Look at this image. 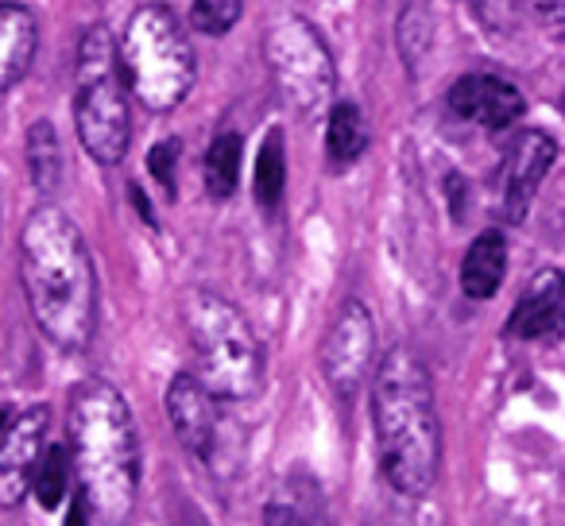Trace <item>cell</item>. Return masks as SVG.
I'll use <instances>...</instances> for the list:
<instances>
[{
  "label": "cell",
  "mask_w": 565,
  "mask_h": 526,
  "mask_svg": "<svg viewBox=\"0 0 565 526\" xmlns=\"http://www.w3.org/2000/svg\"><path fill=\"white\" fill-rule=\"evenodd\" d=\"M20 279L43 337L63 353H82L97 330V271L78 225L43 202L20 233Z\"/></svg>",
  "instance_id": "cell-1"
},
{
  "label": "cell",
  "mask_w": 565,
  "mask_h": 526,
  "mask_svg": "<svg viewBox=\"0 0 565 526\" xmlns=\"http://www.w3.org/2000/svg\"><path fill=\"white\" fill-rule=\"evenodd\" d=\"M372 430L387 487L407 500L430 495L441 469V422L430 368L415 348H392L372 372Z\"/></svg>",
  "instance_id": "cell-2"
},
{
  "label": "cell",
  "mask_w": 565,
  "mask_h": 526,
  "mask_svg": "<svg viewBox=\"0 0 565 526\" xmlns=\"http://www.w3.org/2000/svg\"><path fill=\"white\" fill-rule=\"evenodd\" d=\"M66 449L78 487L105 523H128L140 495V433L109 379H82L66 399Z\"/></svg>",
  "instance_id": "cell-3"
},
{
  "label": "cell",
  "mask_w": 565,
  "mask_h": 526,
  "mask_svg": "<svg viewBox=\"0 0 565 526\" xmlns=\"http://www.w3.org/2000/svg\"><path fill=\"white\" fill-rule=\"evenodd\" d=\"M194 376L225 402H252L264 391V345L248 318L221 294L194 287L182 294Z\"/></svg>",
  "instance_id": "cell-4"
},
{
  "label": "cell",
  "mask_w": 565,
  "mask_h": 526,
  "mask_svg": "<svg viewBox=\"0 0 565 526\" xmlns=\"http://www.w3.org/2000/svg\"><path fill=\"white\" fill-rule=\"evenodd\" d=\"M120 47L105 24H94L78 47V94H74V128L82 148L102 167H117L128 155V97L120 86Z\"/></svg>",
  "instance_id": "cell-5"
},
{
  "label": "cell",
  "mask_w": 565,
  "mask_h": 526,
  "mask_svg": "<svg viewBox=\"0 0 565 526\" xmlns=\"http://www.w3.org/2000/svg\"><path fill=\"white\" fill-rule=\"evenodd\" d=\"M120 66L136 101L151 112H167L194 86V47L167 4H143L132 12L120 40Z\"/></svg>",
  "instance_id": "cell-6"
},
{
  "label": "cell",
  "mask_w": 565,
  "mask_h": 526,
  "mask_svg": "<svg viewBox=\"0 0 565 526\" xmlns=\"http://www.w3.org/2000/svg\"><path fill=\"white\" fill-rule=\"evenodd\" d=\"M264 55L275 74V86L295 112L315 117V112L330 109L333 94H338V66H333L330 47L310 20H279L267 32Z\"/></svg>",
  "instance_id": "cell-7"
},
{
  "label": "cell",
  "mask_w": 565,
  "mask_h": 526,
  "mask_svg": "<svg viewBox=\"0 0 565 526\" xmlns=\"http://www.w3.org/2000/svg\"><path fill=\"white\" fill-rule=\"evenodd\" d=\"M163 402L182 449L210 472L228 476L236 469V461H241V430L228 418V402L221 395H213L194 372H179L167 384Z\"/></svg>",
  "instance_id": "cell-8"
},
{
  "label": "cell",
  "mask_w": 565,
  "mask_h": 526,
  "mask_svg": "<svg viewBox=\"0 0 565 526\" xmlns=\"http://www.w3.org/2000/svg\"><path fill=\"white\" fill-rule=\"evenodd\" d=\"M322 376L326 387L338 395L341 402H353L361 395V387L369 384V376L376 368V322H372V310L364 302L349 299L338 310L330 333L322 341Z\"/></svg>",
  "instance_id": "cell-9"
},
{
  "label": "cell",
  "mask_w": 565,
  "mask_h": 526,
  "mask_svg": "<svg viewBox=\"0 0 565 526\" xmlns=\"http://www.w3.org/2000/svg\"><path fill=\"white\" fill-rule=\"evenodd\" d=\"M557 159V143L550 140L539 128H526L511 140V148L503 151V167H500V210L511 225H523L531 202L539 194L542 179L550 174Z\"/></svg>",
  "instance_id": "cell-10"
},
{
  "label": "cell",
  "mask_w": 565,
  "mask_h": 526,
  "mask_svg": "<svg viewBox=\"0 0 565 526\" xmlns=\"http://www.w3.org/2000/svg\"><path fill=\"white\" fill-rule=\"evenodd\" d=\"M51 410L43 402L17 415V422L0 430V507H20L47 449Z\"/></svg>",
  "instance_id": "cell-11"
},
{
  "label": "cell",
  "mask_w": 565,
  "mask_h": 526,
  "mask_svg": "<svg viewBox=\"0 0 565 526\" xmlns=\"http://www.w3.org/2000/svg\"><path fill=\"white\" fill-rule=\"evenodd\" d=\"M503 333L511 341H531V345L565 337V271H534L531 283L515 299V310H511Z\"/></svg>",
  "instance_id": "cell-12"
},
{
  "label": "cell",
  "mask_w": 565,
  "mask_h": 526,
  "mask_svg": "<svg viewBox=\"0 0 565 526\" xmlns=\"http://www.w3.org/2000/svg\"><path fill=\"white\" fill-rule=\"evenodd\" d=\"M526 101L508 78L495 74H465L449 89V112L472 125L488 128V132H503L523 117Z\"/></svg>",
  "instance_id": "cell-13"
},
{
  "label": "cell",
  "mask_w": 565,
  "mask_h": 526,
  "mask_svg": "<svg viewBox=\"0 0 565 526\" xmlns=\"http://www.w3.org/2000/svg\"><path fill=\"white\" fill-rule=\"evenodd\" d=\"M503 276H508V240L500 228H488L461 259V291L472 302H488L503 287Z\"/></svg>",
  "instance_id": "cell-14"
},
{
  "label": "cell",
  "mask_w": 565,
  "mask_h": 526,
  "mask_svg": "<svg viewBox=\"0 0 565 526\" xmlns=\"http://www.w3.org/2000/svg\"><path fill=\"white\" fill-rule=\"evenodd\" d=\"M40 43L35 17L24 4H0V94L28 74Z\"/></svg>",
  "instance_id": "cell-15"
},
{
  "label": "cell",
  "mask_w": 565,
  "mask_h": 526,
  "mask_svg": "<svg viewBox=\"0 0 565 526\" xmlns=\"http://www.w3.org/2000/svg\"><path fill=\"white\" fill-rule=\"evenodd\" d=\"M326 151H330L333 167H353L356 159L369 151V125L364 112L353 101L330 105V125H326Z\"/></svg>",
  "instance_id": "cell-16"
},
{
  "label": "cell",
  "mask_w": 565,
  "mask_h": 526,
  "mask_svg": "<svg viewBox=\"0 0 565 526\" xmlns=\"http://www.w3.org/2000/svg\"><path fill=\"white\" fill-rule=\"evenodd\" d=\"M28 174H32V186L43 197L55 194L58 182H63V143H58V132L47 120L28 128Z\"/></svg>",
  "instance_id": "cell-17"
},
{
  "label": "cell",
  "mask_w": 565,
  "mask_h": 526,
  "mask_svg": "<svg viewBox=\"0 0 565 526\" xmlns=\"http://www.w3.org/2000/svg\"><path fill=\"white\" fill-rule=\"evenodd\" d=\"M395 47H399V58H403V66H407V74L418 78L434 51V17L426 12V4L415 0V4L403 9L399 24H395Z\"/></svg>",
  "instance_id": "cell-18"
},
{
  "label": "cell",
  "mask_w": 565,
  "mask_h": 526,
  "mask_svg": "<svg viewBox=\"0 0 565 526\" xmlns=\"http://www.w3.org/2000/svg\"><path fill=\"white\" fill-rule=\"evenodd\" d=\"M282 186H287V143H282V132L271 128L259 143L256 155V179H252V194L264 210H275L282 197Z\"/></svg>",
  "instance_id": "cell-19"
},
{
  "label": "cell",
  "mask_w": 565,
  "mask_h": 526,
  "mask_svg": "<svg viewBox=\"0 0 565 526\" xmlns=\"http://www.w3.org/2000/svg\"><path fill=\"white\" fill-rule=\"evenodd\" d=\"M241 159H244V143L236 132H221L213 136V143L205 148V190L213 197H228L241 182Z\"/></svg>",
  "instance_id": "cell-20"
},
{
  "label": "cell",
  "mask_w": 565,
  "mask_h": 526,
  "mask_svg": "<svg viewBox=\"0 0 565 526\" xmlns=\"http://www.w3.org/2000/svg\"><path fill=\"white\" fill-rule=\"evenodd\" d=\"M71 480H74V461L66 446H47L40 457V469H35L32 492L40 500L43 511H58V503H66L71 495Z\"/></svg>",
  "instance_id": "cell-21"
},
{
  "label": "cell",
  "mask_w": 565,
  "mask_h": 526,
  "mask_svg": "<svg viewBox=\"0 0 565 526\" xmlns=\"http://www.w3.org/2000/svg\"><path fill=\"white\" fill-rule=\"evenodd\" d=\"M244 0H194L190 4V28L202 35H225L241 20Z\"/></svg>",
  "instance_id": "cell-22"
},
{
  "label": "cell",
  "mask_w": 565,
  "mask_h": 526,
  "mask_svg": "<svg viewBox=\"0 0 565 526\" xmlns=\"http://www.w3.org/2000/svg\"><path fill=\"white\" fill-rule=\"evenodd\" d=\"M310 523H315L310 507L302 500H295L291 492L275 495L264 507V526H310Z\"/></svg>",
  "instance_id": "cell-23"
},
{
  "label": "cell",
  "mask_w": 565,
  "mask_h": 526,
  "mask_svg": "<svg viewBox=\"0 0 565 526\" xmlns=\"http://www.w3.org/2000/svg\"><path fill=\"white\" fill-rule=\"evenodd\" d=\"M179 140H163L148 151V171L167 194H174V167H179Z\"/></svg>",
  "instance_id": "cell-24"
},
{
  "label": "cell",
  "mask_w": 565,
  "mask_h": 526,
  "mask_svg": "<svg viewBox=\"0 0 565 526\" xmlns=\"http://www.w3.org/2000/svg\"><path fill=\"white\" fill-rule=\"evenodd\" d=\"M515 4H523V0H472L477 17L484 20L492 32H508L511 20H515Z\"/></svg>",
  "instance_id": "cell-25"
},
{
  "label": "cell",
  "mask_w": 565,
  "mask_h": 526,
  "mask_svg": "<svg viewBox=\"0 0 565 526\" xmlns=\"http://www.w3.org/2000/svg\"><path fill=\"white\" fill-rule=\"evenodd\" d=\"M523 9L531 12L539 24L565 28V0H523Z\"/></svg>",
  "instance_id": "cell-26"
},
{
  "label": "cell",
  "mask_w": 565,
  "mask_h": 526,
  "mask_svg": "<svg viewBox=\"0 0 565 526\" xmlns=\"http://www.w3.org/2000/svg\"><path fill=\"white\" fill-rule=\"evenodd\" d=\"M89 507H94V503H89V495L78 487V495L71 500V511H66V526H89Z\"/></svg>",
  "instance_id": "cell-27"
},
{
  "label": "cell",
  "mask_w": 565,
  "mask_h": 526,
  "mask_svg": "<svg viewBox=\"0 0 565 526\" xmlns=\"http://www.w3.org/2000/svg\"><path fill=\"white\" fill-rule=\"evenodd\" d=\"M562 109H565V94H562Z\"/></svg>",
  "instance_id": "cell-28"
}]
</instances>
